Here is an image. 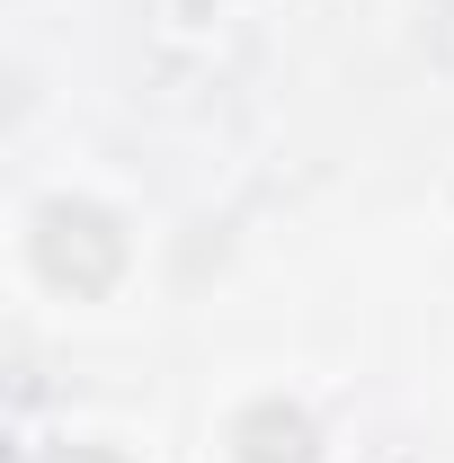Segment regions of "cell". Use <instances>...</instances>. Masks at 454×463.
<instances>
[{"label": "cell", "mask_w": 454, "mask_h": 463, "mask_svg": "<svg viewBox=\"0 0 454 463\" xmlns=\"http://www.w3.org/2000/svg\"><path fill=\"white\" fill-rule=\"evenodd\" d=\"M36 259H45L54 286L108 294L116 277H125V232H116V214H99V205H45V214H36Z\"/></svg>", "instance_id": "obj_1"}, {"label": "cell", "mask_w": 454, "mask_h": 463, "mask_svg": "<svg viewBox=\"0 0 454 463\" xmlns=\"http://www.w3.org/2000/svg\"><path fill=\"white\" fill-rule=\"evenodd\" d=\"M232 446H241V463H312V419L285 402H259V410H241Z\"/></svg>", "instance_id": "obj_2"}]
</instances>
